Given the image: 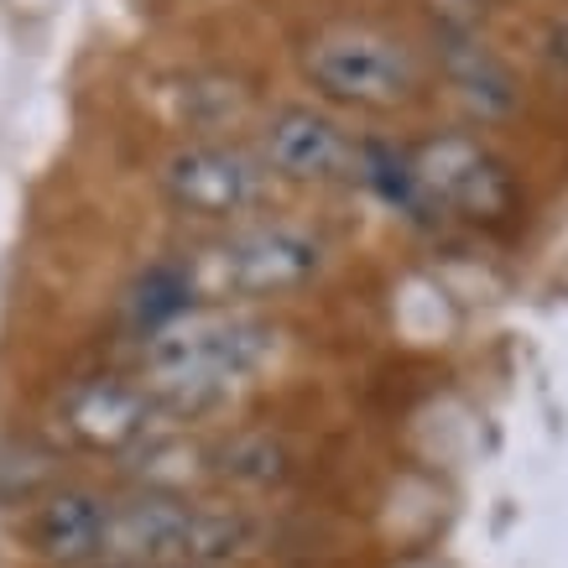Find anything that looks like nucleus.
Returning <instances> with one entry per match:
<instances>
[{
  "instance_id": "2",
  "label": "nucleus",
  "mask_w": 568,
  "mask_h": 568,
  "mask_svg": "<svg viewBox=\"0 0 568 568\" xmlns=\"http://www.w3.org/2000/svg\"><path fill=\"white\" fill-rule=\"evenodd\" d=\"M272 521L251 500L100 485V537L89 568H251L266 558Z\"/></svg>"
},
{
  "instance_id": "5",
  "label": "nucleus",
  "mask_w": 568,
  "mask_h": 568,
  "mask_svg": "<svg viewBox=\"0 0 568 568\" xmlns=\"http://www.w3.org/2000/svg\"><path fill=\"white\" fill-rule=\"evenodd\" d=\"M413 220L506 230L521 214V178L506 156L469 125H448L407 146Z\"/></svg>"
},
{
  "instance_id": "10",
  "label": "nucleus",
  "mask_w": 568,
  "mask_h": 568,
  "mask_svg": "<svg viewBox=\"0 0 568 568\" xmlns=\"http://www.w3.org/2000/svg\"><path fill=\"white\" fill-rule=\"evenodd\" d=\"M469 6H506V0H469Z\"/></svg>"
},
{
  "instance_id": "3",
  "label": "nucleus",
  "mask_w": 568,
  "mask_h": 568,
  "mask_svg": "<svg viewBox=\"0 0 568 568\" xmlns=\"http://www.w3.org/2000/svg\"><path fill=\"white\" fill-rule=\"evenodd\" d=\"M293 63L297 79L308 84L313 104L339 110V115H365V121L407 115V110L428 100L433 89L428 52L417 48L413 37L365 17L308 27L297 37Z\"/></svg>"
},
{
  "instance_id": "4",
  "label": "nucleus",
  "mask_w": 568,
  "mask_h": 568,
  "mask_svg": "<svg viewBox=\"0 0 568 568\" xmlns=\"http://www.w3.org/2000/svg\"><path fill=\"white\" fill-rule=\"evenodd\" d=\"M193 276L199 303H235V308H266L276 297H293L328 272V241L303 220L261 214V220L209 230L204 241L178 251Z\"/></svg>"
},
{
  "instance_id": "8",
  "label": "nucleus",
  "mask_w": 568,
  "mask_h": 568,
  "mask_svg": "<svg viewBox=\"0 0 568 568\" xmlns=\"http://www.w3.org/2000/svg\"><path fill=\"white\" fill-rule=\"evenodd\" d=\"M251 146L282 189H355L365 168V136L308 100L266 104L251 121Z\"/></svg>"
},
{
  "instance_id": "6",
  "label": "nucleus",
  "mask_w": 568,
  "mask_h": 568,
  "mask_svg": "<svg viewBox=\"0 0 568 568\" xmlns=\"http://www.w3.org/2000/svg\"><path fill=\"white\" fill-rule=\"evenodd\" d=\"M156 193L173 214L199 220L209 230L261 220L282 199V183L256 156V146L230 136H183L156 162Z\"/></svg>"
},
{
  "instance_id": "1",
  "label": "nucleus",
  "mask_w": 568,
  "mask_h": 568,
  "mask_svg": "<svg viewBox=\"0 0 568 568\" xmlns=\"http://www.w3.org/2000/svg\"><path fill=\"white\" fill-rule=\"evenodd\" d=\"M287 334L266 308L204 303L131 339V376L178 428H214L282 365Z\"/></svg>"
},
{
  "instance_id": "7",
  "label": "nucleus",
  "mask_w": 568,
  "mask_h": 568,
  "mask_svg": "<svg viewBox=\"0 0 568 568\" xmlns=\"http://www.w3.org/2000/svg\"><path fill=\"white\" fill-rule=\"evenodd\" d=\"M178 423L156 407L146 386L131 376V365H94L63 381V392L52 396V433L84 454L104 459L121 475L131 459H141L152 444H162Z\"/></svg>"
},
{
  "instance_id": "9",
  "label": "nucleus",
  "mask_w": 568,
  "mask_h": 568,
  "mask_svg": "<svg viewBox=\"0 0 568 568\" xmlns=\"http://www.w3.org/2000/svg\"><path fill=\"white\" fill-rule=\"evenodd\" d=\"M433 52H438V63H444V79H448V89H454V100L465 104L480 125L506 121V115L521 104L517 73L506 69L485 42H475L469 32L444 27V32L433 37Z\"/></svg>"
}]
</instances>
